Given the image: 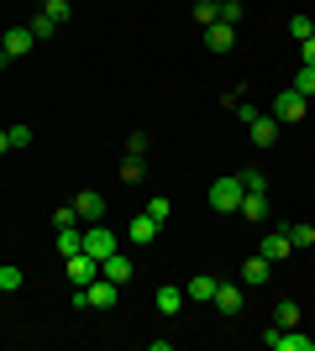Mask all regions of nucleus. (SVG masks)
Wrapping results in <instances>:
<instances>
[{"instance_id":"obj_1","label":"nucleus","mask_w":315,"mask_h":351,"mask_svg":"<svg viewBox=\"0 0 315 351\" xmlns=\"http://www.w3.org/2000/svg\"><path fill=\"white\" fill-rule=\"evenodd\" d=\"M237 205H242V178H215V184H210V210L237 215Z\"/></svg>"},{"instance_id":"obj_2","label":"nucleus","mask_w":315,"mask_h":351,"mask_svg":"<svg viewBox=\"0 0 315 351\" xmlns=\"http://www.w3.org/2000/svg\"><path fill=\"white\" fill-rule=\"evenodd\" d=\"M273 121H279V126H284V121H289V126H294V121H305V95H300V89H279V100H273Z\"/></svg>"},{"instance_id":"obj_3","label":"nucleus","mask_w":315,"mask_h":351,"mask_svg":"<svg viewBox=\"0 0 315 351\" xmlns=\"http://www.w3.org/2000/svg\"><path fill=\"white\" fill-rule=\"evenodd\" d=\"M263 346L268 351H315L310 336H300V330H284V325H273L268 336H263Z\"/></svg>"},{"instance_id":"obj_4","label":"nucleus","mask_w":315,"mask_h":351,"mask_svg":"<svg viewBox=\"0 0 315 351\" xmlns=\"http://www.w3.org/2000/svg\"><path fill=\"white\" fill-rule=\"evenodd\" d=\"M84 252H90L95 263H105V257L116 252V231H110V226H100V220H95L90 231H84Z\"/></svg>"},{"instance_id":"obj_5","label":"nucleus","mask_w":315,"mask_h":351,"mask_svg":"<svg viewBox=\"0 0 315 351\" xmlns=\"http://www.w3.org/2000/svg\"><path fill=\"white\" fill-rule=\"evenodd\" d=\"M132 273H137V267H132V257H126V252H110V257L100 263V278H110L116 289H126V283H132Z\"/></svg>"},{"instance_id":"obj_6","label":"nucleus","mask_w":315,"mask_h":351,"mask_svg":"<svg viewBox=\"0 0 315 351\" xmlns=\"http://www.w3.org/2000/svg\"><path fill=\"white\" fill-rule=\"evenodd\" d=\"M95 278H100V263H95L90 252H79V257H69V283H74V289H90Z\"/></svg>"},{"instance_id":"obj_7","label":"nucleus","mask_w":315,"mask_h":351,"mask_svg":"<svg viewBox=\"0 0 315 351\" xmlns=\"http://www.w3.org/2000/svg\"><path fill=\"white\" fill-rule=\"evenodd\" d=\"M158 231H163V226H158V220H152L148 210H142V215H137L132 226H126V241H132V247H152V241H158Z\"/></svg>"},{"instance_id":"obj_8","label":"nucleus","mask_w":315,"mask_h":351,"mask_svg":"<svg viewBox=\"0 0 315 351\" xmlns=\"http://www.w3.org/2000/svg\"><path fill=\"white\" fill-rule=\"evenodd\" d=\"M289 252H294L289 231H268V236H263V247H257V257H268V263H284Z\"/></svg>"},{"instance_id":"obj_9","label":"nucleus","mask_w":315,"mask_h":351,"mask_svg":"<svg viewBox=\"0 0 315 351\" xmlns=\"http://www.w3.org/2000/svg\"><path fill=\"white\" fill-rule=\"evenodd\" d=\"M210 304L221 309V315H242V283H215V299Z\"/></svg>"},{"instance_id":"obj_10","label":"nucleus","mask_w":315,"mask_h":351,"mask_svg":"<svg viewBox=\"0 0 315 351\" xmlns=\"http://www.w3.org/2000/svg\"><path fill=\"white\" fill-rule=\"evenodd\" d=\"M247 132H253V142H257V147H273V142H279V121L257 110V116L247 121Z\"/></svg>"},{"instance_id":"obj_11","label":"nucleus","mask_w":315,"mask_h":351,"mask_svg":"<svg viewBox=\"0 0 315 351\" xmlns=\"http://www.w3.org/2000/svg\"><path fill=\"white\" fill-rule=\"evenodd\" d=\"M231 43H237V27H226V21L205 27V47H210V53H231Z\"/></svg>"},{"instance_id":"obj_12","label":"nucleus","mask_w":315,"mask_h":351,"mask_svg":"<svg viewBox=\"0 0 315 351\" xmlns=\"http://www.w3.org/2000/svg\"><path fill=\"white\" fill-rule=\"evenodd\" d=\"M215 283H221V278H210V273H195V278H189V289H184V299H195V304H210V299H215Z\"/></svg>"},{"instance_id":"obj_13","label":"nucleus","mask_w":315,"mask_h":351,"mask_svg":"<svg viewBox=\"0 0 315 351\" xmlns=\"http://www.w3.org/2000/svg\"><path fill=\"white\" fill-rule=\"evenodd\" d=\"M74 210H79V220H90V226H95V220H105V199H100L95 189H84V194H79V199H74Z\"/></svg>"},{"instance_id":"obj_14","label":"nucleus","mask_w":315,"mask_h":351,"mask_svg":"<svg viewBox=\"0 0 315 351\" xmlns=\"http://www.w3.org/2000/svg\"><path fill=\"white\" fill-rule=\"evenodd\" d=\"M268 257H247V263H242V283H247V289H263V283H268Z\"/></svg>"},{"instance_id":"obj_15","label":"nucleus","mask_w":315,"mask_h":351,"mask_svg":"<svg viewBox=\"0 0 315 351\" xmlns=\"http://www.w3.org/2000/svg\"><path fill=\"white\" fill-rule=\"evenodd\" d=\"M116 283H110V278H95L90 283V309H110V304H116Z\"/></svg>"},{"instance_id":"obj_16","label":"nucleus","mask_w":315,"mask_h":351,"mask_svg":"<svg viewBox=\"0 0 315 351\" xmlns=\"http://www.w3.org/2000/svg\"><path fill=\"white\" fill-rule=\"evenodd\" d=\"M242 220H268V194H242Z\"/></svg>"},{"instance_id":"obj_17","label":"nucleus","mask_w":315,"mask_h":351,"mask_svg":"<svg viewBox=\"0 0 315 351\" xmlns=\"http://www.w3.org/2000/svg\"><path fill=\"white\" fill-rule=\"evenodd\" d=\"M58 252H63V263H69V257H79V252H84V231L63 226V231H58Z\"/></svg>"},{"instance_id":"obj_18","label":"nucleus","mask_w":315,"mask_h":351,"mask_svg":"<svg viewBox=\"0 0 315 351\" xmlns=\"http://www.w3.org/2000/svg\"><path fill=\"white\" fill-rule=\"evenodd\" d=\"M5 53H11V58L32 53V27H11V32H5Z\"/></svg>"},{"instance_id":"obj_19","label":"nucleus","mask_w":315,"mask_h":351,"mask_svg":"<svg viewBox=\"0 0 315 351\" xmlns=\"http://www.w3.org/2000/svg\"><path fill=\"white\" fill-rule=\"evenodd\" d=\"M184 309V289H158V315H179Z\"/></svg>"},{"instance_id":"obj_20","label":"nucleus","mask_w":315,"mask_h":351,"mask_svg":"<svg viewBox=\"0 0 315 351\" xmlns=\"http://www.w3.org/2000/svg\"><path fill=\"white\" fill-rule=\"evenodd\" d=\"M273 325H284V330H294V325H300V304H289V299H279V309H273Z\"/></svg>"},{"instance_id":"obj_21","label":"nucleus","mask_w":315,"mask_h":351,"mask_svg":"<svg viewBox=\"0 0 315 351\" xmlns=\"http://www.w3.org/2000/svg\"><path fill=\"white\" fill-rule=\"evenodd\" d=\"M242 194H268V178H263V173H257V168H242Z\"/></svg>"},{"instance_id":"obj_22","label":"nucleus","mask_w":315,"mask_h":351,"mask_svg":"<svg viewBox=\"0 0 315 351\" xmlns=\"http://www.w3.org/2000/svg\"><path fill=\"white\" fill-rule=\"evenodd\" d=\"M215 21H226V27H242V0H221V5H215Z\"/></svg>"},{"instance_id":"obj_23","label":"nucleus","mask_w":315,"mask_h":351,"mask_svg":"<svg viewBox=\"0 0 315 351\" xmlns=\"http://www.w3.org/2000/svg\"><path fill=\"white\" fill-rule=\"evenodd\" d=\"M289 89H300L305 100L315 95V69H310V63H300V73H294V84H289Z\"/></svg>"},{"instance_id":"obj_24","label":"nucleus","mask_w":315,"mask_h":351,"mask_svg":"<svg viewBox=\"0 0 315 351\" xmlns=\"http://www.w3.org/2000/svg\"><path fill=\"white\" fill-rule=\"evenodd\" d=\"M53 32H58V21H53V16H32V37H37V43H43V37H53Z\"/></svg>"},{"instance_id":"obj_25","label":"nucleus","mask_w":315,"mask_h":351,"mask_svg":"<svg viewBox=\"0 0 315 351\" xmlns=\"http://www.w3.org/2000/svg\"><path fill=\"white\" fill-rule=\"evenodd\" d=\"M289 241H294V247H310V241H315V226H310V220L289 226Z\"/></svg>"},{"instance_id":"obj_26","label":"nucleus","mask_w":315,"mask_h":351,"mask_svg":"<svg viewBox=\"0 0 315 351\" xmlns=\"http://www.w3.org/2000/svg\"><path fill=\"white\" fill-rule=\"evenodd\" d=\"M195 21H200V32L215 27V5H210V0H195Z\"/></svg>"},{"instance_id":"obj_27","label":"nucleus","mask_w":315,"mask_h":351,"mask_svg":"<svg viewBox=\"0 0 315 351\" xmlns=\"http://www.w3.org/2000/svg\"><path fill=\"white\" fill-rule=\"evenodd\" d=\"M148 215H152V220H158V226H163V220H168V215H174V205H168L163 194H158V199H148Z\"/></svg>"},{"instance_id":"obj_28","label":"nucleus","mask_w":315,"mask_h":351,"mask_svg":"<svg viewBox=\"0 0 315 351\" xmlns=\"http://www.w3.org/2000/svg\"><path fill=\"white\" fill-rule=\"evenodd\" d=\"M5 136H11V152H21V147H32V126H11V132H5Z\"/></svg>"},{"instance_id":"obj_29","label":"nucleus","mask_w":315,"mask_h":351,"mask_svg":"<svg viewBox=\"0 0 315 351\" xmlns=\"http://www.w3.org/2000/svg\"><path fill=\"white\" fill-rule=\"evenodd\" d=\"M21 283H27V278H21V267H0V289H5V293L21 289Z\"/></svg>"},{"instance_id":"obj_30","label":"nucleus","mask_w":315,"mask_h":351,"mask_svg":"<svg viewBox=\"0 0 315 351\" xmlns=\"http://www.w3.org/2000/svg\"><path fill=\"white\" fill-rule=\"evenodd\" d=\"M310 32H315V21H310V16H294V21H289V37H300V43L310 37Z\"/></svg>"},{"instance_id":"obj_31","label":"nucleus","mask_w":315,"mask_h":351,"mask_svg":"<svg viewBox=\"0 0 315 351\" xmlns=\"http://www.w3.org/2000/svg\"><path fill=\"white\" fill-rule=\"evenodd\" d=\"M121 178H142V152H126V162H121Z\"/></svg>"},{"instance_id":"obj_32","label":"nucleus","mask_w":315,"mask_h":351,"mask_svg":"<svg viewBox=\"0 0 315 351\" xmlns=\"http://www.w3.org/2000/svg\"><path fill=\"white\" fill-rule=\"evenodd\" d=\"M43 5H47V16H53L58 27H63V21H69V0H43Z\"/></svg>"},{"instance_id":"obj_33","label":"nucleus","mask_w":315,"mask_h":351,"mask_svg":"<svg viewBox=\"0 0 315 351\" xmlns=\"http://www.w3.org/2000/svg\"><path fill=\"white\" fill-rule=\"evenodd\" d=\"M74 220H79L74 205H69V210H53V226H58V231H63V226H74Z\"/></svg>"},{"instance_id":"obj_34","label":"nucleus","mask_w":315,"mask_h":351,"mask_svg":"<svg viewBox=\"0 0 315 351\" xmlns=\"http://www.w3.org/2000/svg\"><path fill=\"white\" fill-rule=\"evenodd\" d=\"M300 58H305V63H310V69H315V32H310V37H305V47H300Z\"/></svg>"},{"instance_id":"obj_35","label":"nucleus","mask_w":315,"mask_h":351,"mask_svg":"<svg viewBox=\"0 0 315 351\" xmlns=\"http://www.w3.org/2000/svg\"><path fill=\"white\" fill-rule=\"evenodd\" d=\"M0 152H11V136H5V132H0Z\"/></svg>"},{"instance_id":"obj_36","label":"nucleus","mask_w":315,"mask_h":351,"mask_svg":"<svg viewBox=\"0 0 315 351\" xmlns=\"http://www.w3.org/2000/svg\"><path fill=\"white\" fill-rule=\"evenodd\" d=\"M0 47H5V32H0Z\"/></svg>"}]
</instances>
